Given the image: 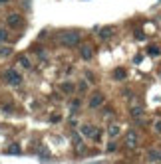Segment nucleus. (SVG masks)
<instances>
[{"label":"nucleus","mask_w":161,"mask_h":164,"mask_svg":"<svg viewBox=\"0 0 161 164\" xmlns=\"http://www.w3.org/2000/svg\"><path fill=\"white\" fill-rule=\"evenodd\" d=\"M147 53H149V56H159L161 47L159 46H149V47H147Z\"/></svg>","instance_id":"nucleus-14"},{"label":"nucleus","mask_w":161,"mask_h":164,"mask_svg":"<svg viewBox=\"0 0 161 164\" xmlns=\"http://www.w3.org/2000/svg\"><path fill=\"white\" fill-rule=\"evenodd\" d=\"M0 8H2V4H0Z\"/></svg>","instance_id":"nucleus-27"},{"label":"nucleus","mask_w":161,"mask_h":164,"mask_svg":"<svg viewBox=\"0 0 161 164\" xmlns=\"http://www.w3.org/2000/svg\"><path fill=\"white\" fill-rule=\"evenodd\" d=\"M137 142H139V135L135 131H129L127 135H125V146H127V148H135Z\"/></svg>","instance_id":"nucleus-5"},{"label":"nucleus","mask_w":161,"mask_h":164,"mask_svg":"<svg viewBox=\"0 0 161 164\" xmlns=\"http://www.w3.org/2000/svg\"><path fill=\"white\" fill-rule=\"evenodd\" d=\"M50 121H52V123H58V121H60V115H52V119H50Z\"/></svg>","instance_id":"nucleus-22"},{"label":"nucleus","mask_w":161,"mask_h":164,"mask_svg":"<svg viewBox=\"0 0 161 164\" xmlns=\"http://www.w3.org/2000/svg\"><path fill=\"white\" fill-rule=\"evenodd\" d=\"M143 115V107H137V105H135V107H131V117H141Z\"/></svg>","instance_id":"nucleus-15"},{"label":"nucleus","mask_w":161,"mask_h":164,"mask_svg":"<svg viewBox=\"0 0 161 164\" xmlns=\"http://www.w3.org/2000/svg\"><path fill=\"white\" fill-rule=\"evenodd\" d=\"M10 53H12V47H8V46H0V56H2V57H8Z\"/></svg>","instance_id":"nucleus-16"},{"label":"nucleus","mask_w":161,"mask_h":164,"mask_svg":"<svg viewBox=\"0 0 161 164\" xmlns=\"http://www.w3.org/2000/svg\"><path fill=\"white\" fill-rule=\"evenodd\" d=\"M155 131H157V132H161V121H157V123H155Z\"/></svg>","instance_id":"nucleus-23"},{"label":"nucleus","mask_w":161,"mask_h":164,"mask_svg":"<svg viewBox=\"0 0 161 164\" xmlns=\"http://www.w3.org/2000/svg\"><path fill=\"white\" fill-rule=\"evenodd\" d=\"M80 132H82V136H94V132H95V127L94 125H82V129H80Z\"/></svg>","instance_id":"nucleus-8"},{"label":"nucleus","mask_w":161,"mask_h":164,"mask_svg":"<svg viewBox=\"0 0 161 164\" xmlns=\"http://www.w3.org/2000/svg\"><path fill=\"white\" fill-rule=\"evenodd\" d=\"M6 2H8V0H0V4H6Z\"/></svg>","instance_id":"nucleus-26"},{"label":"nucleus","mask_w":161,"mask_h":164,"mask_svg":"<svg viewBox=\"0 0 161 164\" xmlns=\"http://www.w3.org/2000/svg\"><path fill=\"white\" fill-rule=\"evenodd\" d=\"M80 40H82L80 32H76V30H64V32H60V36H58V42L66 47H76L78 44H80Z\"/></svg>","instance_id":"nucleus-1"},{"label":"nucleus","mask_w":161,"mask_h":164,"mask_svg":"<svg viewBox=\"0 0 161 164\" xmlns=\"http://www.w3.org/2000/svg\"><path fill=\"white\" fill-rule=\"evenodd\" d=\"M6 40H8V32H6L4 28H0V44L6 42Z\"/></svg>","instance_id":"nucleus-18"},{"label":"nucleus","mask_w":161,"mask_h":164,"mask_svg":"<svg viewBox=\"0 0 161 164\" xmlns=\"http://www.w3.org/2000/svg\"><path fill=\"white\" fill-rule=\"evenodd\" d=\"M18 63L24 67V69H30V67H32V63H30V59H28L26 56H22V57H20V59H18Z\"/></svg>","instance_id":"nucleus-12"},{"label":"nucleus","mask_w":161,"mask_h":164,"mask_svg":"<svg viewBox=\"0 0 161 164\" xmlns=\"http://www.w3.org/2000/svg\"><path fill=\"white\" fill-rule=\"evenodd\" d=\"M100 40H109V38L115 36V28L114 26H104V28H100Z\"/></svg>","instance_id":"nucleus-6"},{"label":"nucleus","mask_w":161,"mask_h":164,"mask_svg":"<svg viewBox=\"0 0 161 164\" xmlns=\"http://www.w3.org/2000/svg\"><path fill=\"white\" fill-rule=\"evenodd\" d=\"M114 77L118 81H121V79H125V77H127V73H125V69H123V67H118V69L114 71Z\"/></svg>","instance_id":"nucleus-11"},{"label":"nucleus","mask_w":161,"mask_h":164,"mask_svg":"<svg viewBox=\"0 0 161 164\" xmlns=\"http://www.w3.org/2000/svg\"><path fill=\"white\" fill-rule=\"evenodd\" d=\"M72 141H74V144H76L78 148L82 150V132H74V136H72Z\"/></svg>","instance_id":"nucleus-13"},{"label":"nucleus","mask_w":161,"mask_h":164,"mask_svg":"<svg viewBox=\"0 0 161 164\" xmlns=\"http://www.w3.org/2000/svg\"><path fill=\"white\" fill-rule=\"evenodd\" d=\"M80 56H82V59H92V57H94V47H92L90 44L80 46Z\"/></svg>","instance_id":"nucleus-7"},{"label":"nucleus","mask_w":161,"mask_h":164,"mask_svg":"<svg viewBox=\"0 0 161 164\" xmlns=\"http://www.w3.org/2000/svg\"><path fill=\"white\" fill-rule=\"evenodd\" d=\"M8 152H10V154H18V152H20V146L18 144H10L8 146Z\"/></svg>","instance_id":"nucleus-17"},{"label":"nucleus","mask_w":161,"mask_h":164,"mask_svg":"<svg viewBox=\"0 0 161 164\" xmlns=\"http://www.w3.org/2000/svg\"><path fill=\"white\" fill-rule=\"evenodd\" d=\"M4 81L10 83V85H20L22 83V75H20L16 69H6L4 71Z\"/></svg>","instance_id":"nucleus-2"},{"label":"nucleus","mask_w":161,"mask_h":164,"mask_svg":"<svg viewBox=\"0 0 161 164\" xmlns=\"http://www.w3.org/2000/svg\"><path fill=\"white\" fill-rule=\"evenodd\" d=\"M6 24H8L10 28L18 30V28H22L24 20H22V16H20V14H8V18H6Z\"/></svg>","instance_id":"nucleus-4"},{"label":"nucleus","mask_w":161,"mask_h":164,"mask_svg":"<svg viewBox=\"0 0 161 164\" xmlns=\"http://www.w3.org/2000/svg\"><path fill=\"white\" fill-rule=\"evenodd\" d=\"M157 156H159V160H161V150H157Z\"/></svg>","instance_id":"nucleus-25"},{"label":"nucleus","mask_w":161,"mask_h":164,"mask_svg":"<svg viewBox=\"0 0 161 164\" xmlns=\"http://www.w3.org/2000/svg\"><path fill=\"white\" fill-rule=\"evenodd\" d=\"M60 89H62V93H66V95L70 93V95H72L74 91H76V85H74V83H70V81H64V83L60 85Z\"/></svg>","instance_id":"nucleus-9"},{"label":"nucleus","mask_w":161,"mask_h":164,"mask_svg":"<svg viewBox=\"0 0 161 164\" xmlns=\"http://www.w3.org/2000/svg\"><path fill=\"white\" fill-rule=\"evenodd\" d=\"M42 158H50V154L46 152V148H42Z\"/></svg>","instance_id":"nucleus-24"},{"label":"nucleus","mask_w":161,"mask_h":164,"mask_svg":"<svg viewBox=\"0 0 161 164\" xmlns=\"http://www.w3.org/2000/svg\"><path fill=\"white\" fill-rule=\"evenodd\" d=\"M104 101H105V97H104V93H100V91H95V93H92V97H90V109H98V107H101L104 105Z\"/></svg>","instance_id":"nucleus-3"},{"label":"nucleus","mask_w":161,"mask_h":164,"mask_svg":"<svg viewBox=\"0 0 161 164\" xmlns=\"http://www.w3.org/2000/svg\"><path fill=\"white\" fill-rule=\"evenodd\" d=\"M108 152H115V142H109L108 144Z\"/></svg>","instance_id":"nucleus-21"},{"label":"nucleus","mask_w":161,"mask_h":164,"mask_svg":"<svg viewBox=\"0 0 161 164\" xmlns=\"http://www.w3.org/2000/svg\"><path fill=\"white\" fill-rule=\"evenodd\" d=\"M121 132V129H119V125H115V123H111L109 125V129H108V135H109V138H115V136Z\"/></svg>","instance_id":"nucleus-10"},{"label":"nucleus","mask_w":161,"mask_h":164,"mask_svg":"<svg viewBox=\"0 0 161 164\" xmlns=\"http://www.w3.org/2000/svg\"><path fill=\"white\" fill-rule=\"evenodd\" d=\"M85 89H88V83H85V81H80V85H78V91H80V93H84Z\"/></svg>","instance_id":"nucleus-19"},{"label":"nucleus","mask_w":161,"mask_h":164,"mask_svg":"<svg viewBox=\"0 0 161 164\" xmlns=\"http://www.w3.org/2000/svg\"><path fill=\"white\" fill-rule=\"evenodd\" d=\"M100 135H101V131H100V129H95V132H94V136H92V138H94V141L98 142V141H100V138H101Z\"/></svg>","instance_id":"nucleus-20"}]
</instances>
